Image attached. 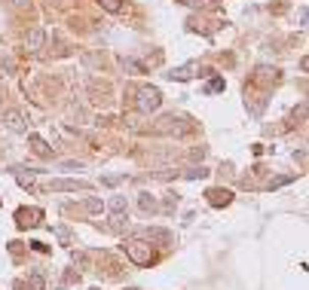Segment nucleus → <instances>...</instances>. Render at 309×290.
Segmentation results:
<instances>
[{
	"mask_svg": "<svg viewBox=\"0 0 309 290\" xmlns=\"http://www.w3.org/2000/svg\"><path fill=\"white\" fill-rule=\"evenodd\" d=\"M159 101H162V98H159V89H141V92H138V107H141V110H156Z\"/></svg>",
	"mask_w": 309,
	"mask_h": 290,
	"instance_id": "nucleus-1",
	"label": "nucleus"
},
{
	"mask_svg": "<svg viewBox=\"0 0 309 290\" xmlns=\"http://www.w3.org/2000/svg\"><path fill=\"white\" fill-rule=\"evenodd\" d=\"M25 43H28V49H31V52H37V49H40V43H43V31H31V37H28Z\"/></svg>",
	"mask_w": 309,
	"mask_h": 290,
	"instance_id": "nucleus-2",
	"label": "nucleus"
},
{
	"mask_svg": "<svg viewBox=\"0 0 309 290\" xmlns=\"http://www.w3.org/2000/svg\"><path fill=\"white\" fill-rule=\"evenodd\" d=\"M98 3H101L104 9H110V12H120V9H123V3H120V0H98Z\"/></svg>",
	"mask_w": 309,
	"mask_h": 290,
	"instance_id": "nucleus-3",
	"label": "nucleus"
},
{
	"mask_svg": "<svg viewBox=\"0 0 309 290\" xmlns=\"http://www.w3.org/2000/svg\"><path fill=\"white\" fill-rule=\"evenodd\" d=\"M6 119H9V128H21V125H25L18 113H6Z\"/></svg>",
	"mask_w": 309,
	"mask_h": 290,
	"instance_id": "nucleus-4",
	"label": "nucleus"
}]
</instances>
